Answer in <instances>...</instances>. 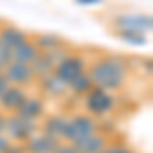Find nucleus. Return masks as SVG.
<instances>
[{"instance_id":"nucleus-1","label":"nucleus","mask_w":153,"mask_h":153,"mask_svg":"<svg viewBox=\"0 0 153 153\" xmlns=\"http://www.w3.org/2000/svg\"><path fill=\"white\" fill-rule=\"evenodd\" d=\"M88 78L94 88H102L106 92L120 90L129 78V61L120 55H102L86 68Z\"/></svg>"},{"instance_id":"nucleus-2","label":"nucleus","mask_w":153,"mask_h":153,"mask_svg":"<svg viewBox=\"0 0 153 153\" xmlns=\"http://www.w3.org/2000/svg\"><path fill=\"white\" fill-rule=\"evenodd\" d=\"M37 131H39L37 120H29V118L21 117V114H16V112L6 114L4 135H6L12 143H25L29 137H33Z\"/></svg>"},{"instance_id":"nucleus-3","label":"nucleus","mask_w":153,"mask_h":153,"mask_svg":"<svg viewBox=\"0 0 153 153\" xmlns=\"http://www.w3.org/2000/svg\"><path fill=\"white\" fill-rule=\"evenodd\" d=\"M94 131H98V123L94 120V117H90V114H74V117H68L61 141L74 143L78 139H82V137H86V135H92Z\"/></svg>"},{"instance_id":"nucleus-4","label":"nucleus","mask_w":153,"mask_h":153,"mask_svg":"<svg viewBox=\"0 0 153 153\" xmlns=\"http://www.w3.org/2000/svg\"><path fill=\"white\" fill-rule=\"evenodd\" d=\"M84 98H86L84 104H86V110H88L90 117H106L117 106L114 94L112 92H106L102 88H92Z\"/></svg>"},{"instance_id":"nucleus-5","label":"nucleus","mask_w":153,"mask_h":153,"mask_svg":"<svg viewBox=\"0 0 153 153\" xmlns=\"http://www.w3.org/2000/svg\"><path fill=\"white\" fill-rule=\"evenodd\" d=\"M86 68H88V65H86V59H84L80 53H74V51H71V53L63 59V61H59L57 65H55L53 76L68 86L71 80H76L80 74H84V71H86Z\"/></svg>"},{"instance_id":"nucleus-6","label":"nucleus","mask_w":153,"mask_h":153,"mask_svg":"<svg viewBox=\"0 0 153 153\" xmlns=\"http://www.w3.org/2000/svg\"><path fill=\"white\" fill-rule=\"evenodd\" d=\"M114 31H137L147 35L151 31V16L149 14H120L112 21Z\"/></svg>"},{"instance_id":"nucleus-7","label":"nucleus","mask_w":153,"mask_h":153,"mask_svg":"<svg viewBox=\"0 0 153 153\" xmlns=\"http://www.w3.org/2000/svg\"><path fill=\"white\" fill-rule=\"evenodd\" d=\"M2 76L8 80L10 86H29V84L35 82V76H33V71H31V65H25V63H16V61H10L4 71H2Z\"/></svg>"},{"instance_id":"nucleus-8","label":"nucleus","mask_w":153,"mask_h":153,"mask_svg":"<svg viewBox=\"0 0 153 153\" xmlns=\"http://www.w3.org/2000/svg\"><path fill=\"white\" fill-rule=\"evenodd\" d=\"M27 96L29 94H27V90L23 86H8L0 96V112H4V114L16 112V108L25 102Z\"/></svg>"},{"instance_id":"nucleus-9","label":"nucleus","mask_w":153,"mask_h":153,"mask_svg":"<svg viewBox=\"0 0 153 153\" xmlns=\"http://www.w3.org/2000/svg\"><path fill=\"white\" fill-rule=\"evenodd\" d=\"M29 39H31L29 33L19 29V27H14V25H0V45L4 49L12 51V49H16L19 45H23Z\"/></svg>"},{"instance_id":"nucleus-10","label":"nucleus","mask_w":153,"mask_h":153,"mask_svg":"<svg viewBox=\"0 0 153 153\" xmlns=\"http://www.w3.org/2000/svg\"><path fill=\"white\" fill-rule=\"evenodd\" d=\"M71 145H74V149L78 153H100L106 145H108V137H106L104 133L94 131L92 135H86L82 139L74 141Z\"/></svg>"},{"instance_id":"nucleus-11","label":"nucleus","mask_w":153,"mask_h":153,"mask_svg":"<svg viewBox=\"0 0 153 153\" xmlns=\"http://www.w3.org/2000/svg\"><path fill=\"white\" fill-rule=\"evenodd\" d=\"M59 143L61 141H57V139L49 137L45 133H39L37 131L33 137H29L25 141V149H27V153H55Z\"/></svg>"},{"instance_id":"nucleus-12","label":"nucleus","mask_w":153,"mask_h":153,"mask_svg":"<svg viewBox=\"0 0 153 153\" xmlns=\"http://www.w3.org/2000/svg\"><path fill=\"white\" fill-rule=\"evenodd\" d=\"M16 114L29 118V120H39V118L45 114V104H43V100L37 98V96H27L25 102L16 108Z\"/></svg>"},{"instance_id":"nucleus-13","label":"nucleus","mask_w":153,"mask_h":153,"mask_svg":"<svg viewBox=\"0 0 153 153\" xmlns=\"http://www.w3.org/2000/svg\"><path fill=\"white\" fill-rule=\"evenodd\" d=\"M10 55H12V61H16V63H25V65H31V63L41 55V51H39V49L35 47V43L29 39V41H25L23 45H19L16 49H12Z\"/></svg>"},{"instance_id":"nucleus-14","label":"nucleus","mask_w":153,"mask_h":153,"mask_svg":"<svg viewBox=\"0 0 153 153\" xmlns=\"http://www.w3.org/2000/svg\"><path fill=\"white\" fill-rule=\"evenodd\" d=\"M65 123H68V117H63V114H51V117H47L45 120H43L41 133H45V135H49V137L61 141L63 129H65Z\"/></svg>"},{"instance_id":"nucleus-15","label":"nucleus","mask_w":153,"mask_h":153,"mask_svg":"<svg viewBox=\"0 0 153 153\" xmlns=\"http://www.w3.org/2000/svg\"><path fill=\"white\" fill-rule=\"evenodd\" d=\"M39 86H41V92L45 96H49V98H61V96L68 92V86L61 82V80H57L53 74L41 78L39 80Z\"/></svg>"},{"instance_id":"nucleus-16","label":"nucleus","mask_w":153,"mask_h":153,"mask_svg":"<svg viewBox=\"0 0 153 153\" xmlns=\"http://www.w3.org/2000/svg\"><path fill=\"white\" fill-rule=\"evenodd\" d=\"M31 41L35 43V47L39 49L41 53L53 51V49H57L59 45H63V43H65V41H63L59 35H53V33H37Z\"/></svg>"},{"instance_id":"nucleus-17","label":"nucleus","mask_w":153,"mask_h":153,"mask_svg":"<svg viewBox=\"0 0 153 153\" xmlns=\"http://www.w3.org/2000/svg\"><path fill=\"white\" fill-rule=\"evenodd\" d=\"M92 88H94V84H92V80L88 78V74H86V71L80 74L76 80H71V82L68 84V90H71L76 96H86Z\"/></svg>"},{"instance_id":"nucleus-18","label":"nucleus","mask_w":153,"mask_h":153,"mask_svg":"<svg viewBox=\"0 0 153 153\" xmlns=\"http://www.w3.org/2000/svg\"><path fill=\"white\" fill-rule=\"evenodd\" d=\"M53 63L47 59V55L45 53H41L39 57L31 63V71H33V76H35L37 80H41V78H45V76H49V74H53Z\"/></svg>"},{"instance_id":"nucleus-19","label":"nucleus","mask_w":153,"mask_h":153,"mask_svg":"<svg viewBox=\"0 0 153 153\" xmlns=\"http://www.w3.org/2000/svg\"><path fill=\"white\" fill-rule=\"evenodd\" d=\"M125 43H131V45H147V35L143 33H137V31H114Z\"/></svg>"},{"instance_id":"nucleus-20","label":"nucleus","mask_w":153,"mask_h":153,"mask_svg":"<svg viewBox=\"0 0 153 153\" xmlns=\"http://www.w3.org/2000/svg\"><path fill=\"white\" fill-rule=\"evenodd\" d=\"M100 153H133V149H129L127 145H120V143H114V145L108 143Z\"/></svg>"},{"instance_id":"nucleus-21","label":"nucleus","mask_w":153,"mask_h":153,"mask_svg":"<svg viewBox=\"0 0 153 153\" xmlns=\"http://www.w3.org/2000/svg\"><path fill=\"white\" fill-rule=\"evenodd\" d=\"M10 61H12L10 51H8V49H4L2 45H0V71H4V68H6Z\"/></svg>"},{"instance_id":"nucleus-22","label":"nucleus","mask_w":153,"mask_h":153,"mask_svg":"<svg viewBox=\"0 0 153 153\" xmlns=\"http://www.w3.org/2000/svg\"><path fill=\"white\" fill-rule=\"evenodd\" d=\"M4 153H27V149H25V143H10Z\"/></svg>"},{"instance_id":"nucleus-23","label":"nucleus","mask_w":153,"mask_h":153,"mask_svg":"<svg viewBox=\"0 0 153 153\" xmlns=\"http://www.w3.org/2000/svg\"><path fill=\"white\" fill-rule=\"evenodd\" d=\"M55 153H78V151L74 149V145H71V143H63V141H61V143L57 145Z\"/></svg>"},{"instance_id":"nucleus-24","label":"nucleus","mask_w":153,"mask_h":153,"mask_svg":"<svg viewBox=\"0 0 153 153\" xmlns=\"http://www.w3.org/2000/svg\"><path fill=\"white\" fill-rule=\"evenodd\" d=\"M10 143H12V141L8 139V137H6V135H4V133H0V153H4V151H6Z\"/></svg>"},{"instance_id":"nucleus-25","label":"nucleus","mask_w":153,"mask_h":153,"mask_svg":"<svg viewBox=\"0 0 153 153\" xmlns=\"http://www.w3.org/2000/svg\"><path fill=\"white\" fill-rule=\"evenodd\" d=\"M78 4H82V6H96V4H100L102 0H76Z\"/></svg>"},{"instance_id":"nucleus-26","label":"nucleus","mask_w":153,"mask_h":153,"mask_svg":"<svg viewBox=\"0 0 153 153\" xmlns=\"http://www.w3.org/2000/svg\"><path fill=\"white\" fill-rule=\"evenodd\" d=\"M8 86H10V84H8V80H6V78H4V76L0 74V96H2V92H4V90H6Z\"/></svg>"},{"instance_id":"nucleus-27","label":"nucleus","mask_w":153,"mask_h":153,"mask_svg":"<svg viewBox=\"0 0 153 153\" xmlns=\"http://www.w3.org/2000/svg\"><path fill=\"white\" fill-rule=\"evenodd\" d=\"M4 127H6V114L0 112V133H4Z\"/></svg>"},{"instance_id":"nucleus-28","label":"nucleus","mask_w":153,"mask_h":153,"mask_svg":"<svg viewBox=\"0 0 153 153\" xmlns=\"http://www.w3.org/2000/svg\"><path fill=\"white\" fill-rule=\"evenodd\" d=\"M0 74H2V71H0Z\"/></svg>"},{"instance_id":"nucleus-29","label":"nucleus","mask_w":153,"mask_h":153,"mask_svg":"<svg viewBox=\"0 0 153 153\" xmlns=\"http://www.w3.org/2000/svg\"><path fill=\"white\" fill-rule=\"evenodd\" d=\"M0 25H2V23H0Z\"/></svg>"}]
</instances>
